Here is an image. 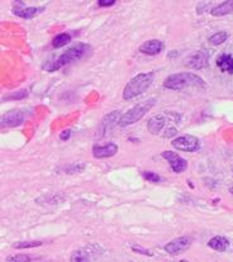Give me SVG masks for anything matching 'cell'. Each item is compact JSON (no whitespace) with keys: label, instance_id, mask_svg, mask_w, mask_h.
Returning a JSON list of instances; mask_svg holds the SVG:
<instances>
[{"label":"cell","instance_id":"5b68a950","mask_svg":"<svg viewBox=\"0 0 233 262\" xmlns=\"http://www.w3.org/2000/svg\"><path fill=\"white\" fill-rule=\"evenodd\" d=\"M171 144L175 150L184 151V152H195L200 147V141H199V138H196L195 135L184 134L173 139Z\"/></svg>","mask_w":233,"mask_h":262},{"label":"cell","instance_id":"5bb4252c","mask_svg":"<svg viewBox=\"0 0 233 262\" xmlns=\"http://www.w3.org/2000/svg\"><path fill=\"white\" fill-rule=\"evenodd\" d=\"M165 124H166V117L164 114H158L152 117V118L148 121V124H147V130L150 131L152 134H158L164 130Z\"/></svg>","mask_w":233,"mask_h":262},{"label":"cell","instance_id":"4316f807","mask_svg":"<svg viewBox=\"0 0 233 262\" xmlns=\"http://www.w3.org/2000/svg\"><path fill=\"white\" fill-rule=\"evenodd\" d=\"M70 135H71V131H63L62 133L60 134V139H62V141H67V139L70 138Z\"/></svg>","mask_w":233,"mask_h":262},{"label":"cell","instance_id":"7402d4cb","mask_svg":"<svg viewBox=\"0 0 233 262\" xmlns=\"http://www.w3.org/2000/svg\"><path fill=\"white\" fill-rule=\"evenodd\" d=\"M143 177L150 182H160L161 181V177L155 173H151V171H144Z\"/></svg>","mask_w":233,"mask_h":262},{"label":"cell","instance_id":"6da1fadb","mask_svg":"<svg viewBox=\"0 0 233 262\" xmlns=\"http://www.w3.org/2000/svg\"><path fill=\"white\" fill-rule=\"evenodd\" d=\"M90 46L85 44H76L72 47H70L69 49L63 52L62 55L58 56L56 60L53 61H47L46 64L42 66V69L46 70V71L52 72V71H57L58 69H61L65 65H69L70 62H74V61L79 60L83 56L87 55V52H89Z\"/></svg>","mask_w":233,"mask_h":262},{"label":"cell","instance_id":"603a6c76","mask_svg":"<svg viewBox=\"0 0 233 262\" xmlns=\"http://www.w3.org/2000/svg\"><path fill=\"white\" fill-rule=\"evenodd\" d=\"M28 96V91L27 90H19L18 92H13L9 96H6V99H13V100H20V99L27 98Z\"/></svg>","mask_w":233,"mask_h":262},{"label":"cell","instance_id":"3957f363","mask_svg":"<svg viewBox=\"0 0 233 262\" xmlns=\"http://www.w3.org/2000/svg\"><path fill=\"white\" fill-rule=\"evenodd\" d=\"M153 79H155V74L153 72L139 74V75H136L133 79H131V81L127 84L123 90L124 100H131V99L143 94L151 87Z\"/></svg>","mask_w":233,"mask_h":262},{"label":"cell","instance_id":"cb8c5ba5","mask_svg":"<svg viewBox=\"0 0 233 262\" xmlns=\"http://www.w3.org/2000/svg\"><path fill=\"white\" fill-rule=\"evenodd\" d=\"M9 261L10 262H31V257H29L28 255L19 254V255H15V256L10 257Z\"/></svg>","mask_w":233,"mask_h":262},{"label":"cell","instance_id":"8fae6325","mask_svg":"<svg viewBox=\"0 0 233 262\" xmlns=\"http://www.w3.org/2000/svg\"><path fill=\"white\" fill-rule=\"evenodd\" d=\"M164 48L165 44H162L161 41L158 40L147 41V42H144V44H142L141 46H140V51H141L142 53H144V55L148 56L158 55L160 52H162Z\"/></svg>","mask_w":233,"mask_h":262},{"label":"cell","instance_id":"f1b7e54d","mask_svg":"<svg viewBox=\"0 0 233 262\" xmlns=\"http://www.w3.org/2000/svg\"><path fill=\"white\" fill-rule=\"evenodd\" d=\"M180 262H189V261H186V260H183V261H180Z\"/></svg>","mask_w":233,"mask_h":262},{"label":"cell","instance_id":"277c9868","mask_svg":"<svg viewBox=\"0 0 233 262\" xmlns=\"http://www.w3.org/2000/svg\"><path fill=\"white\" fill-rule=\"evenodd\" d=\"M155 104L153 99H150V101H146L143 104H139L136 105L135 108L130 109L127 113H124L119 118L118 124L121 127H127V126H131V124L139 122L142 117H144V114H147V112L152 108V105Z\"/></svg>","mask_w":233,"mask_h":262},{"label":"cell","instance_id":"9a60e30c","mask_svg":"<svg viewBox=\"0 0 233 262\" xmlns=\"http://www.w3.org/2000/svg\"><path fill=\"white\" fill-rule=\"evenodd\" d=\"M217 66L222 72L233 74V56L228 53H222L217 58Z\"/></svg>","mask_w":233,"mask_h":262},{"label":"cell","instance_id":"d4e9b609","mask_svg":"<svg viewBox=\"0 0 233 262\" xmlns=\"http://www.w3.org/2000/svg\"><path fill=\"white\" fill-rule=\"evenodd\" d=\"M132 251L137 252V254L146 255V256H152V252H151L150 250H147V248L141 247V246H132Z\"/></svg>","mask_w":233,"mask_h":262},{"label":"cell","instance_id":"ba28073f","mask_svg":"<svg viewBox=\"0 0 233 262\" xmlns=\"http://www.w3.org/2000/svg\"><path fill=\"white\" fill-rule=\"evenodd\" d=\"M161 156L167 162H169V165H170V167L173 169L174 173L180 174L184 173V171L186 170L187 167L186 160L183 159L179 153L174 152V151H165V152L161 153Z\"/></svg>","mask_w":233,"mask_h":262},{"label":"cell","instance_id":"44dd1931","mask_svg":"<svg viewBox=\"0 0 233 262\" xmlns=\"http://www.w3.org/2000/svg\"><path fill=\"white\" fill-rule=\"evenodd\" d=\"M42 245L41 241H23V242H17L13 245V247L22 250V248H35Z\"/></svg>","mask_w":233,"mask_h":262},{"label":"cell","instance_id":"52a82bcc","mask_svg":"<svg viewBox=\"0 0 233 262\" xmlns=\"http://www.w3.org/2000/svg\"><path fill=\"white\" fill-rule=\"evenodd\" d=\"M190 246H191V238L190 237H179V238L173 239L171 242H169L167 245H165L164 250L166 251L167 254L176 256V255H180L183 252H185L186 250H189Z\"/></svg>","mask_w":233,"mask_h":262},{"label":"cell","instance_id":"484cf974","mask_svg":"<svg viewBox=\"0 0 233 262\" xmlns=\"http://www.w3.org/2000/svg\"><path fill=\"white\" fill-rule=\"evenodd\" d=\"M114 4H115L114 0H99V1H98V5L99 6H104V8H105V6L114 5Z\"/></svg>","mask_w":233,"mask_h":262},{"label":"cell","instance_id":"9c48e42d","mask_svg":"<svg viewBox=\"0 0 233 262\" xmlns=\"http://www.w3.org/2000/svg\"><path fill=\"white\" fill-rule=\"evenodd\" d=\"M208 60H209V56H208L207 52H195V53L187 57L186 66L194 70H202L208 66Z\"/></svg>","mask_w":233,"mask_h":262},{"label":"cell","instance_id":"7c38bea8","mask_svg":"<svg viewBox=\"0 0 233 262\" xmlns=\"http://www.w3.org/2000/svg\"><path fill=\"white\" fill-rule=\"evenodd\" d=\"M20 6H14L13 8V13H14L15 15H18V17L23 18V19H31V18L36 17V15H38L40 13H42L45 10V8H33V6H29V8H27V6H24L23 3H18Z\"/></svg>","mask_w":233,"mask_h":262},{"label":"cell","instance_id":"83f0119b","mask_svg":"<svg viewBox=\"0 0 233 262\" xmlns=\"http://www.w3.org/2000/svg\"><path fill=\"white\" fill-rule=\"evenodd\" d=\"M230 193L232 194V195H233V186H231V189H230Z\"/></svg>","mask_w":233,"mask_h":262},{"label":"cell","instance_id":"ac0fdd59","mask_svg":"<svg viewBox=\"0 0 233 262\" xmlns=\"http://www.w3.org/2000/svg\"><path fill=\"white\" fill-rule=\"evenodd\" d=\"M70 42H71V36L69 33H60L52 40V46L55 48H60V47L66 46Z\"/></svg>","mask_w":233,"mask_h":262},{"label":"cell","instance_id":"e0dca14e","mask_svg":"<svg viewBox=\"0 0 233 262\" xmlns=\"http://www.w3.org/2000/svg\"><path fill=\"white\" fill-rule=\"evenodd\" d=\"M231 13H233V1H223L210 10V14L214 17H222V15H227Z\"/></svg>","mask_w":233,"mask_h":262},{"label":"cell","instance_id":"7a4b0ae2","mask_svg":"<svg viewBox=\"0 0 233 262\" xmlns=\"http://www.w3.org/2000/svg\"><path fill=\"white\" fill-rule=\"evenodd\" d=\"M164 87L170 90H183L186 87L204 89L207 84L200 76L195 75L193 72H179L169 76L165 80Z\"/></svg>","mask_w":233,"mask_h":262},{"label":"cell","instance_id":"2e32d148","mask_svg":"<svg viewBox=\"0 0 233 262\" xmlns=\"http://www.w3.org/2000/svg\"><path fill=\"white\" fill-rule=\"evenodd\" d=\"M208 246H209L212 250L217 251V252H226L228 246H230V242H228V239L225 238V237L216 236L213 237V238L209 239Z\"/></svg>","mask_w":233,"mask_h":262},{"label":"cell","instance_id":"d6986e66","mask_svg":"<svg viewBox=\"0 0 233 262\" xmlns=\"http://www.w3.org/2000/svg\"><path fill=\"white\" fill-rule=\"evenodd\" d=\"M227 38H228L227 32H217L214 33L213 36H210L209 42L210 44H213V46H219V44H225L226 41H227Z\"/></svg>","mask_w":233,"mask_h":262},{"label":"cell","instance_id":"8992f818","mask_svg":"<svg viewBox=\"0 0 233 262\" xmlns=\"http://www.w3.org/2000/svg\"><path fill=\"white\" fill-rule=\"evenodd\" d=\"M24 119H26V115L22 110H10L5 114L0 115V130L18 127L23 123Z\"/></svg>","mask_w":233,"mask_h":262},{"label":"cell","instance_id":"4fadbf2b","mask_svg":"<svg viewBox=\"0 0 233 262\" xmlns=\"http://www.w3.org/2000/svg\"><path fill=\"white\" fill-rule=\"evenodd\" d=\"M117 121H119V112H113L110 113V114H108L107 117H104L100 126H99L98 128L99 138H101V137H104V135L107 134L108 131L113 127V124H114Z\"/></svg>","mask_w":233,"mask_h":262},{"label":"cell","instance_id":"ffe728a7","mask_svg":"<svg viewBox=\"0 0 233 262\" xmlns=\"http://www.w3.org/2000/svg\"><path fill=\"white\" fill-rule=\"evenodd\" d=\"M89 261V254L85 250L75 251L71 256V262H88Z\"/></svg>","mask_w":233,"mask_h":262},{"label":"cell","instance_id":"30bf717a","mask_svg":"<svg viewBox=\"0 0 233 262\" xmlns=\"http://www.w3.org/2000/svg\"><path fill=\"white\" fill-rule=\"evenodd\" d=\"M118 152V146L115 143H108L105 146H98L95 144L93 147V155L96 159H108Z\"/></svg>","mask_w":233,"mask_h":262}]
</instances>
